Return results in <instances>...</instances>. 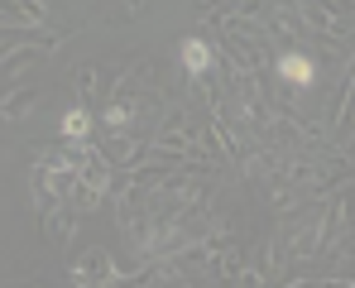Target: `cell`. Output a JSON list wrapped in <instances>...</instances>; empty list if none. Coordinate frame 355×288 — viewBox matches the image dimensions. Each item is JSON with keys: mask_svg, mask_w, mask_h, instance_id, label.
<instances>
[{"mask_svg": "<svg viewBox=\"0 0 355 288\" xmlns=\"http://www.w3.org/2000/svg\"><path fill=\"white\" fill-rule=\"evenodd\" d=\"M92 111L87 106H67V115H62V125H58V139L62 144H82V139H92Z\"/></svg>", "mask_w": 355, "mask_h": 288, "instance_id": "cell-6", "label": "cell"}, {"mask_svg": "<svg viewBox=\"0 0 355 288\" xmlns=\"http://www.w3.org/2000/svg\"><path fill=\"white\" fill-rule=\"evenodd\" d=\"M111 183H116V164L87 139V144H82V159H77V173H72L67 202H72L77 212H92V207H101V202L111 197Z\"/></svg>", "mask_w": 355, "mask_h": 288, "instance_id": "cell-1", "label": "cell"}, {"mask_svg": "<svg viewBox=\"0 0 355 288\" xmlns=\"http://www.w3.org/2000/svg\"><path fill=\"white\" fill-rule=\"evenodd\" d=\"M67 279H72V284H82V288H92V284H101V288H106V284H125L130 274H125L116 260H111V250L92 245V250H82V255L72 260Z\"/></svg>", "mask_w": 355, "mask_h": 288, "instance_id": "cell-2", "label": "cell"}, {"mask_svg": "<svg viewBox=\"0 0 355 288\" xmlns=\"http://www.w3.org/2000/svg\"><path fill=\"white\" fill-rule=\"evenodd\" d=\"M351 101H355V92H351V82L341 87V106H336V130H351Z\"/></svg>", "mask_w": 355, "mask_h": 288, "instance_id": "cell-8", "label": "cell"}, {"mask_svg": "<svg viewBox=\"0 0 355 288\" xmlns=\"http://www.w3.org/2000/svg\"><path fill=\"white\" fill-rule=\"evenodd\" d=\"M269 62H274L279 82H284V87H293V92H307V87L317 82V62L302 53V49H284V53H274Z\"/></svg>", "mask_w": 355, "mask_h": 288, "instance_id": "cell-3", "label": "cell"}, {"mask_svg": "<svg viewBox=\"0 0 355 288\" xmlns=\"http://www.w3.org/2000/svg\"><path fill=\"white\" fill-rule=\"evenodd\" d=\"M77 207L72 202H53V207H44V235L53 240V245H67L72 240V230H77Z\"/></svg>", "mask_w": 355, "mask_h": 288, "instance_id": "cell-5", "label": "cell"}, {"mask_svg": "<svg viewBox=\"0 0 355 288\" xmlns=\"http://www.w3.org/2000/svg\"><path fill=\"white\" fill-rule=\"evenodd\" d=\"M178 62H182V72H187V77H197V82H202L207 72H216V67H221V53H216L207 39H197V34H192V39H182V44H178Z\"/></svg>", "mask_w": 355, "mask_h": 288, "instance_id": "cell-4", "label": "cell"}, {"mask_svg": "<svg viewBox=\"0 0 355 288\" xmlns=\"http://www.w3.org/2000/svg\"><path fill=\"white\" fill-rule=\"evenodd\" d=\"M120 5H135V0H120Z\"/></svg>", "mask_w": 355, "mask_h": 288, "instance_id": "cell-9", "label": "cell"}, {"mask_svg": "<svg viewBox=\"0 0 355 288\" xmlns=\"http://www.w3.org/2000/svg\"><path fill=\"white\" fill-rule=\"evenodd\" d=\"M34 106H39V87H24V92H10V96L0 101V115H5V120H24Z\"/></svg>", "mask_w": 355, "mask_h": 288, "instance_id": "cell-7", "label": "cell"}]
</instances>
